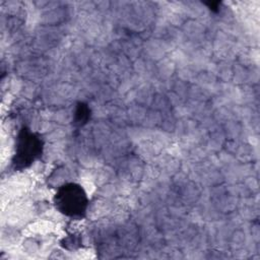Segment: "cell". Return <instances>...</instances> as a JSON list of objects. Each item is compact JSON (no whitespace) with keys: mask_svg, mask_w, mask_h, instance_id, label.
<instances>
[{"mask_svg":"<svg viewBox=\"0 0 260 260\" xmlns=\"http://www.w3.org/2000/svg\"><path fill=\"white\" fill-rule=\"evenodd\" d=\"M54 202L56 208L66 216L81 218L86 212L88 198L83 188L75 183H67L59 187Z\"/></svg>","mask_w":260,"mask_h":260,"instance_id":"6da1fadb","label":"cell"},{"mask_svg":"<svg viewBox=\"0 0 260 260\" xmlns=\"http://www.w3.org/2000/svg\"><path fill=\"white\" fill-rule=\"evenodd\" d=\"M43 151V140L35 132L23 128L17 138L15 147L14 165L15 168L23 169L29 167L40 157Z\"/></svg>","mask_w":260,"mask_h":260,"instance_id":"7a4b0ae2","label":"cell"},{"mask_svg":"<svg viewBox=\"0 0 260 260\" xmlns=\"http://www.w3.org/2000/svg\"><path fill=\"white\" fill-rule=\"evenodd\" d=\"M89 118V109L84 104H79L75 111V123L78 125H83Z\"/></svg>","mask_w":260,"mask_h":260,"instance_id":"3957f363","label":"cell"}]
</instances>
